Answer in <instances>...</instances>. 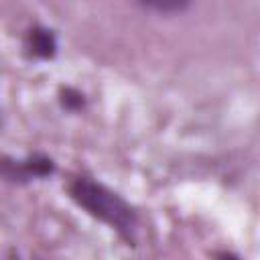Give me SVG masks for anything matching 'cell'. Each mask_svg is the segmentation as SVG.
I'll use <instances>...</instances> for the list:
<instances>
[{
    "mask_svg": "<svg viewBox=\"0 0 260 260\" xmlns=\"http://www.w3.org/2000/svg\"><path fill=\"white\" fill-rule=\"evenodd\" d=\"M69 195L89 215L108 223L110 228L120 232L124 238L128 240L132 238L136 213L118 193L110 191L106 185L95 183L87 177H79L69 185Z\"/></svg>",
    "mask_w": 260,
    "mask_h": 260,
    "instance_id": "cell-1",
    "label": "cell"
},
{
    "mask_svg": "<svg viewBox=\"0 0 260 260\" xmlns=\"http://www.w3.org/2000/svg\"><path fill=\"white\" fill-rule=\"evenodd\" d=\"M26 45H28V51L39 59H51L57 53V39H55L53 30H49L45 26L30 28V32L26 37Z\"/></svg>",
    "mask_w": 260,
    "mask_h": 260,
    "instance_id": "cell-2",
    "label": "cell"
},
{
    "mask_svg": "<svg viewBox=\"0 0 260 260\" xmlns=\"http://www.w3.org/2000/svg\"><path fill=\"white\" fill-rule=\"evenodd\" d=\"M22 162H24V169H26L28 179L30 177H49L55 171L53 160L49 156H43V154H32V156H28Z\"/></svg>",
    "mask_w": 260,
    "mask_h": 260,
    "instance_id": "cell-3",
    "label": "cell"
},
{
    "mask_svg": "<svg viewBox=\"0 0 260 260\" xmlns=\"http://www.w3.org/2000/svg\"><path fill=\"white\" fill-rule=\"evenodd\" d=\"M61 104L67 110H79L83 106V95L73 87H61Z\"/></svg>",
    "mask_w": 260,
    "mask_h": 260,
    "instance_id": "cell-4",
    "label": "cell"
},
{
    "mask_svg": "<svg viewBox=\"0 0 260 260\" xmlns=\"http://www.w3.org/2000/svg\"><path fill=\"white\" fill-rule=\"evenodd\" d=\"M144 6H148V8H154V10H160V12H177V10H183V8H187V4L185 2H148V4H144Z\"/></svg>",
    "mask_w": 260,
    "mask_h": 260,
    "instance_id": "cell-5",
    "label": "cell"
},
{
    "mask_svg": "<svg viewBox=\"0 0 260 260\" xmlns=\"http://www.w3.org/2000/svg\"><path fill=\"white\" fill-rule=\"evenodd\" d=\"M215 258H217V260H240L238 256H234V254H230V252H219Z\"/></svg>",
    "mask_w": 260,
    "mask_h": 260,
    "instance_id": "cell-6",
    "label": "cell"
},
{
    "mask_svg": "<svg viewBox=\"0 0 260 260\" xmlns=\"http://www.w3.org/2000/svg\"><path fill=\"white\" fill-rule=\"evenodd\" d=\"M10 260H18V256H10Z\"/></svg>",
    "mask_w": 260,
    "mask_h": 260,
    "instance_id": "cell-7",
    "label": "cell"
}]
</instances>
